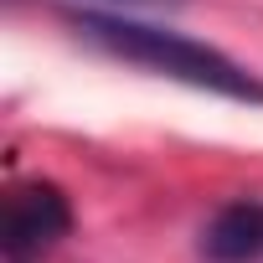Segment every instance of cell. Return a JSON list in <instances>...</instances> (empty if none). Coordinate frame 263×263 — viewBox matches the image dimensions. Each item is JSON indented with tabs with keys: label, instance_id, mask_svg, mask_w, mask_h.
I'll list each match as a JSON object with an SVG mask.
<instances>
[{
	"label": "cell",
	"instance_id": "6da1fadb",
	"mask_svg": "<svg viewBox=\"0 0 263 263\" xmlns=\"http://www.w3.org/2000/svg\"><path fill=\"white\" fill-rule=\"evenodd\" d=\"M72 31L129 62V67H145L155 78H171V83H186V88H201V93H222V98H237V103H263V78L248 72L242 62H232L222 47L212 42H196L186 31H171V26H150V21H135L124 11H72L67 16Z\"/></svg>",
	"mask_w": 263,
	"mask_h": 263
},
{
	"label": "cell",
	"instance_id": "7a4b0ae2",
	"mask_svg": "<svg viewBox=\"0 0 263 263\" xmlns=\"http://www.w3.org/2000/svg\"><path fill=\"white\" fill-rule=\"evenodd\" d=\"M72 227V206L62 186L52 181H21L6 191V212H0V248L6 263H42Z\"/></svg>",
	"mask_w": 263,
	"mask_h": 263
},
{
	"label": "cell",
	"instance_id": "3957f363",
	"mask_svg": "<svg viewBox=\"0 0 263 263\" xmlns=\"http://www.w3.org/2000/svg\"><path fill=\"white\" fill-rule=\"evenodd\" d=\"M201 258L206 263H258L263 258V201H227L201 227Z\"/></svg>",
	"mask_w": 263,
	"mask_h": 263
},
{
	"label": "cell",
	"instance_id": "277c9868",
	"mask_svg": "<svg viewBox=\"0 0 263 263\" xmlns=\"http://www.w3.org/2000/svg\"><path fill=\"white\" fill-rule=\"evenodd\" d=\"M88 6H108V11H135V6H176V0H88Z\"/></svg>",
	"mask_w": 263,
	"mask_h": 263
}]
</instances>
